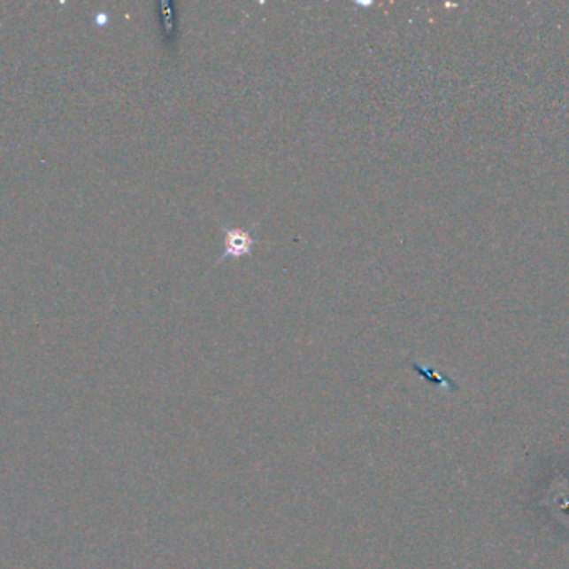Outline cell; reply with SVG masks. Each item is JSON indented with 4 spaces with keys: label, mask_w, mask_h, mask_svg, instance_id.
Wrapping results in <instances>:
<instances>
[{
    "label": "cell",
    "mask_w": 569,
    "mask_h": 569,
    "mask_svg": "<svg viewBox=\"0 0 569 569\" xmlns=\"http://www.w3.org/2000/svg\"><path fill=\"white\" fill-rule=\"evenodd\" d=\"M255 228H257V224H253L250 229L222 228L223 234H225V239H223L225 251H223L222 256L219 257V261L213 264V268H217L228 257H232V259L250 257L253 247L257 244V239L253 236Z\"/></svg>",
    "instance_id": "1"
},
{
    "label": "cell",
    "mask_w": 569,
    "mask_h": 569,
    "mask_svg": "<svg viewBox=\"0 0 569 569\" xmlns=\"http://www.w3.org/2000/svg\"><path fill=\"white\" fill-rule=\"evenodd\" d=\"M160 9H162V17L164 22L167 20V35H173L175 27H173V4L172 2H160Z\"/></svg>",
    "instance_id": "2"
}]
</instances>
